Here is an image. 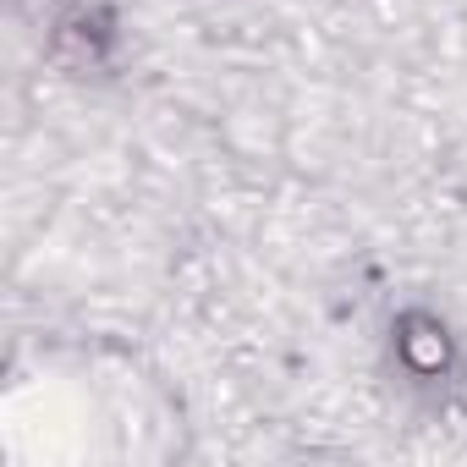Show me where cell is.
Segmentation results:
<instances>
[{
  "label": "cell",
  "mask_w": 467,
  "mask_h": 467,
  "mask_svg": "<svg viewBox=\"0 0 467 467\" xmlns=\"http://www.w3.org/2000/svg\"><path fill=\"white\" fill-rule=\"evenodd\" d=\"M396 347H401L407 368H418V374H440V368H445V358H451L445 325H440V319H429V314H407V319H401Z\"/></svg>",
  "instance_id": "cell-1"
}]
</instances>
